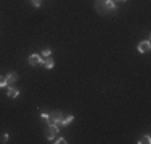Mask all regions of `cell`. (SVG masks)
<instances>
[{
	"label": "cell",
	"mask_w": 151,
	"mask_h": 144,
	"mask_svg": "<svg viewBox=\"0 0 151 144\" xmlns=\"http://www.w3.org/2000/svg\"><path fill=\"white\" fill-rule=\"evenodd\" d=\"M95 8L100 14H108L116 10V3H114V0H96Z\"/></svg>",
	"instance_id": "6da1fadb"
},
{
	"label": "cell",
	"mask_w": 151,
	"mask_h": 144,
	"mask_svg": "<svg viewBox=\"0 0 151 144\" xmlns=\"http://www.w3.org/2000/svg\"><path fill=\"white\" fill-rule=\"evenodd\" d=\"M58 131H60V127H58V125L48 123V125H47V128H45V138L50 139V141H53V139L56 138V135H58Z\"/></svg>",
	"instance_id": "7a4b0ae2"
},
{
	"label": "cell",
	"mask_w": 151,
	"mask_h": 144,
	"mask_svg": "<svg viewBox=\"0 0 151 144\" xmlns=\"http://www.w3.org/2000/svg\"><path fill=\"white\" fill-rule=\"evenodd\" d=\"M61 118H63V112H61V110H53V112L50 114V123H55L60 127Z\"/></svg>",
	"instance_id": "3957f363"
},
{
	"label": "cell",
	"mask_w": 151,
	"mask_h": 144,
	"mask_svg": "<svg viewBox=\"0 0 151 144\" xmlns=\"http://www.w3.org/2000/svg\"><path fill=\"white\" fill-rule=\"evenodd\" d=\"M42 58L40 55H37V53H34V55H31L29 56V59H27V63L31 64V66H37V64H42Z\"/></svg>",
	"instance_id": "277c9868"
},
{
	"label": "cell",
	"mask_w": 151,
	"mask_h": 144,
	"mask_svg": "<svg viewBox=\"0 0 151 144\" xmlns=\"http://www.w3.org/2000/svg\"><path fill=\"white\" fill-rule=\"evenodd\" d=\"M40 66L45 67V69H53V66H55V61H53L52 56L44 58V59H42V64H40Z\"/></svg>",
	"instance_id": "5b68a950"
},
{
	"label": "cell",
	"mask_w": 151,
	"mask_h": 144,
	"mask_svg": "<svg viewBox=\"0 0 151 144\" xmlns=\"http://www.w3.org/2000/svg\"><path fill=\"white\" fill-rule=\"evenodd\" d=\"M150 50H151V43H150V40H145V42L138 43V51H140V53H148Z\"/></svg>",
	"instance_id": "8992f818"
},
{
	"label": "cell",
	"mask_w": 151,
	"mask_h": 144,
	"mask_svg": "<svg viewBox=\"0 0 151 144\" xmlns=\"http://www.w3.org/2000/svg\"><path fill=\"white\" fill-rule=\"evenodd\" d=\"M73 120H74V115H71V114L64 115L63 114V118H61V122H60V127H66V125H69Z\"/></svg>",
	"instance_id": "52a82bcc"
},
{
	"label": "cell",
	"mask_w": 151,
	"mask_h": 144,
	"mask_svg": "<svg viewBox=\"0 0 151 144\" xmlns=\"http://www.w3.org/2000/svg\"><path fill=\"white\" fill-rule=\"evenodd\" d=\"M15 82H18V74H16V72H10V74L6 75V83L13 85Z\"/></svg>",
	"instance_id": "ba28073f"
},
{
	"label": "cell",
	"mask_w": 151,
	"mask_h": 144,
	"mask_svg": "<svg viewBox=\"0 0 151 144\" xmlns=\"http://www.w3.org/2000/svg\"><path fill=\"white\" fill-rule=\"evenodd\" d=\"M6 95H8V98H18V96H19V90L15 88V86H10V90L6 91Z\"/></svg>",
	"instance_id": "9c48e42d"
},
{
	"label": "cell",
	"mask_w": 151,
	"mask_h": 144,
	"mask_svg": "<svg viewBox=\"0 0 151 144\" xmlns=\"http://www.w3.org/2000/svg\"><path fill=\"white\" fill-rule=\"evenodd\" d=\"M150 143H151V138H150V135H145V136H143V138L138 141V144H150Z\"/></svg>",
	"instance_id": "30bf717a"
},
{
	"label": "cell",
	"mask_w": 151,
	"mask_h": 144,
	"mask_svg": "<svg viewBox=\"0 0 151 144\" xmlns=\"http://www.w3.org/2000/svg\"><path fill=\"white\" fill-rule=\"evenodd\" d=\"M40 118H42V120H45L47 123H50V114L48 112H42L40 114Z\"/></svg>",
	"instance_id": "8fae6325"
},
{
	"label": "cell",
	"mask_w": 151,
	"mask_h": 144,
	"mask_svg": "<svg viewBox=\"0 0 151 144\" xmlns=\"http://www.w3.org/2000/svg\"><path fill=\"white\" fill-rule=\"evenodd\" d=\"M42 56H44V58L52 56V50H50V48H44V50H42Z\"/></svg>",
	"instance_id": "7c38bea8"
},
{
	"label": "cell",
	"mask_w": 151,
	"mask_h": 144,
	"mask_svg": "<svg viewBox=\"0 0 151 144\" xmlns=\"http://www.w3.org/2000/svg\"><path fill=\"white\" fill-rule=\"evenodd\" d=\"M8 83H6V77H3V75H0V88L2 86H6Z\"/></svg>",
	"instance_id": "4fadbf2b"
},
{
	"label": "cell",
	"mask_w": 151,
	"mask_h": 144,
	"mask_svg": "<svg viewBox=\"0 0 151 144\" xmlns=\"http://www.w3.org/2000/svg\"><path fill=\"white\" fill-rule=\"evenodd\" d=\"M55 143H56V144H66L68 141H66V139H64V138H58V139H56Z\"/></svg>",
	"instance_id": "5bb4252c"
},
{
	"label": "cell",
	"mask_w": 151,
	"mask_h": 144,
	"mask_svg": "<svg viewBox=\"0 0 151 144\" xmlns=\"http://www.w3.org/2000/svg\"><path fill=\"white\" fill-rule=\"evenodd\" d=\"M31 2H32V5H34V6H37V8H39V6H40V0H31Z\"/></svg>",
	"instance_id": "9a60e30c"
},
{
	"label": "cell",
	"mask_w": 151,
	"mask_h": 144,
	"mask_svg": "<svg viewBox=\"0 0 151 144\" xmlns=\"http://www.w3.org/2000/svg\"><path fill=\"white\" fill-rule=\"evenodd\" d=\"M121 2H125V0H121Z\"/></svg>",
	"instance_id": "2e32d148"
}]
</instances>
